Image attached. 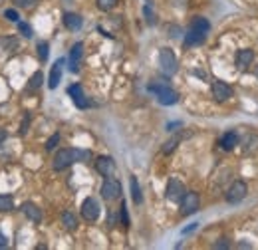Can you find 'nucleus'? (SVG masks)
<instances>
[{
	"instance_id": "0eeeda50",
	"label": "nucleus",
	"mask_w": 258,
	"mask_h": 250,
	"mask_svg": "<svg viewBox=\"0 0 258 250\" xmlns=\"http://www.w3.org/2000/svg\"><path fill=\"white\" fill-rule=\"evenodd\" d=\"M82 54H84V44L82 42H76L70 50V58H68V70L72 74H78L80 72V62H82Z\"/></svg>"
},
{
	"instance_id": "72a5a7b5",
	"label": "nucleus",
	"mask_w": 258,
	"mask_h": 250,
	"mask_svg": "<svg viewBox=\"0 0 258 250\" xmlns=\"http://www.w3.org/2000/svg\"><path fill=\"white\" fill-rule=\"evenodd\" d=\"M28 123H30V115H26V117H24V123L20 125V135H26V131H28Z\"/></svg>"
},
{
	"instance_id": "e433bc0d",
	"label": "nucleus",
	"mask_w": 258,
	"mask_h": 250,
	"mask_svg": "<svg viewBox=\"0 0 258 250\" xmlns=\"http://www.w3.org/2000/svg\"><path fill=\"white\" fill-rule=\"evenodd\" d=\"M175 127H181V123H179V121H175V123H169V125H167V131H175Z\"/></svg>"
},
{
	"instance_id": "c85d7f7f",
	"label": "nucleus",
	"mask_w": 258,
	"mask_h": 250,
	"mask_svg": "<svg viewBox=\"0 0 258 250\" xmlns=\"http://www.w3.org/2000/svg\"><path fill=\"white\" fill-rule=\"evenodd\" d=\"M143 14H145L147 24H155V14H153V10L149 6H143Z\"/></svg>"
},
{
	"instance_id": "39448f33",
	"label": "nucleus",
	"mask_w": 258,
	"mask_h": 250,
	"mask_svg": "<svg viewBox=\"0 0 258 250\" xmlns=\"http://www.w3.org/2000/svg\"><path fill=\"white\" fill-rule=\"evenodd\" d=\"M185 185L179 181V179H169L167 183V191H165V197L171 201V203H181L183 197H185Z\"/></svg>"
},
{
	"instance_id": "f8f14e48",
	"label": "nucleus",
	"mask_w": 258,
	"mask_h": 250,
	"mask_svg": "<svg viewBox=\"0 0 258 250\" xmlns=\"http://www.w3.org/2000/svg\"><path fill=\"white\" fill-rule=\"evenodd\" d=\"M205 40H207V34H205V32H199V30L189 28L187 34H185L183 46H185V48H195V46H201Z\"/></svg>"
},
{
	"instance_id": "c9c22d12",
	"label": "nucleus",
	"mask_w": 258,
	"mask_h": 250,
	"mask_svg": "<svg viewBox=\"0 0 258 250\" xmlns=\"http://www.w3.org/2000/svg\"><path fill=\"white\" fill-rule=\"evenodd\" d=\"M4 247H8V239H6V237L0 233V249H4Z\"/></svg>"
},
{
	"instance_id": "20e7f679",
	"label": "nucleus",
	"mask_w": 258,
	"mask_h": 250,
	"mask_svg": "<svg viewBox=\"0 0 258 250\" xmlns=\"http://www.w3.org/2000/svg\"><path fill=\"white\" fill-rule=\"evenodd\" d=\"M102 197L106 201H116L122 197V183L114 177H106L104 185H102Z\"/></svg>"
},
{
	"instance_id": "393cba45",
	"label": "nucleus",
	"mask_w": 258,
	"mask_h": 250,
	"mask_svg": "<svg viewBox=\"0 0 258 250\" xmlns=\"http://www.w3.org/2000/svg\"><path fill=\"white\" fill-rule=\"evenodd\" d=\"M179 141H181V137L177 135V137H173V139H169L165 145H163V153H173L175 151V147L179 145Z\"/></svg>"
},
{
	"instance_id": "4468645a",
	"label": "nucleus",
	"mask_w": 258,
	"mask_h": 250,
	"mask_svg": "<svg viewBox=\"0 0 258 250\" xmlns=\"http://www.w3.org/2000/svg\"><path fill=\"white\" fill-rule=\"evenodd\" d=\"M64 58H60L54 66H52V70H50V80H48V87L50 89H56L58 87V83H60V80H62V72H64Z\"/></svg>"
},
{
	"instance_id": "412c9836",
	"label": "nucleus",
	"mask_w": 258,
	"mask_h": 250,
	"mask_svg": "<svg viewBox=\"0 0 258 250\" xmlns=\"http://www.w3.org/2000/svg\"><path fill=\"white\" fill-rule=\"evenodd\" d=\"M62 225H64L68 231H76V229H78V219H76V215L70 213V211H66V213L62 215Z\"/></svg>"
},
{
	"instance_id": "6ab92c4d",
	"label": "nucleus",
	"mask_w": 258,
	"mask_h": 250,
	"mask_svg": "<svg viewBox=\"0 0 258 250\" xmlns=\"http://www.w3.org/2000/svg\"><path fill=\"white\" fill-rule=\"evenodd\" d=\"M189 28H193V30H199V32H205V34H209V30H211V24H209V20L207 18H203V16H195L193 20H191V26Z\"/></svg>"
},
{
	"instance_id": "c756f323",
	"label": "nucleus",
	"mask_w": 258,
	"mask_h": 250,
	"mask_svg": "<svg viewBox=\"0 0 258 250\" xmlns=\"http://www.w3.org/2000/svg\"><path fill=\"white\" fill-rule=\"evenodd\" d=\"M4 18H6V20H10V22H20V20H18L20 16H18V12H16V10H4Z\"/></svg>"
},
{
	"instance_id": "f3484780",
	"label": "nucleus",
	"mask_w": 258,
	"mask_h": 250,
	"mask_svg": "<svg viewBox=\"0 0 258 250\" xmlns=\"http://www.w3.org/2000/svg\"><path fill=\"white\" fill-rule=\"evenodd\" d=\"M22 213H24L32 223H40V221H42V211H40L34 203H24V205H22Z\"/></svg>"
},
{
	"instance_id": "9b49d317",
	"label": "nucleus",
	"mask_w": 258,
	"mask_h": 250,
	"mask_svg": "<svg viewBox=\"0 0 258 250\" xmlns=\"http://www.w3.org/2000/svg\"><path fill=\"white\" fill-rule=\"evenodd\" d=\"M68 95L72 97V101H74L76 107H80V109H86V107L90 105V101H88V97H86V93H84V89H82L80 83L70 85V87H68Z\"/></svg>"
},
{
	"instance_id": "1a4fd4ad",
	"label": "nucleus",
	"mask_w": 258,
	"mask_h": 250,
	"mask_svg": "<svg viewBox=\"0 0 258 250\" xmlns=\"http://www.w3.org/2000/svg\"><path fill=\"white\" fill-rule=\"evenodd\" d=\"M211 91H213V97H215L219 103L227 101V99L233 95L231 85H229V83H225V82H221V80H217V82H213V83H211Z\"/></svg>"
},
{
	"instance_id": "423d86ee",
	"label": "nucleus",
	"mask_w": 258,
	"mask_h": 250,
	"mask_svg": "<svg viewBox=\"0 0 258 250\" xmlns=\"http://www.w3.org/2000/svg\"><path fill=\"white\" fill-rule=\"evenodd\" d=\"M82 217L88 221V223H94L100 219V205L96 199L88 197L84 203H82Z\"/></svg>"
},
{
	"instance_id": "a211bd4d",
	"label": "nucleus",
	"mask_w": 258,
	"mask_h": 250,
	"mask_svg": "<svg viewBox=\"0 0 258 250\" xmlns=\"http://www.w3.org/2000/svg\"><path fill=\"white\" fill-rule=\"evenodd\" d=\"M237 145H239V135H237L235 131H229V133H225V135L221 137V147H223L225 151H233Z\"/></svg>"
},
{
	"instance_id": "ddd939ff",
	"label": "nucleus",
	"mask_w": 258,
	"mask_h": 250,
	"mask_svg": "<svg viewBox=\"0 0 258 250\" xmlns=\"http://www.w3.org/2000/svg\"><path fill=\"white\" fill-rule=\"evenodd\" d=\"M96 169L104 177H114L116 175V161L112 157H100L96 161Z\"/></svg>"
},
{
	"instance_id": "9d476101",
	"label": "nucleus",
	"mask_w": 258,
	"mask_h": 250,
	"mask_svg": "<svg viewBox=\"0 0 258 250\" xmlns=\"http://www.w3.org/2000/svg\"><path fill=\"white\" fill-rule=\"evenodd\" d=\"M245 197H247V183L245 181H235L231 185L229 193H227V201L235 205V203H241Z\"/></svg>"
},
{
	"instance_id": "a878e982",
	"label": "nucleus",
	"mask_w": 258,
	"mask_h": 250,
	"mask_svg": "<svg viewBox=\"0 0 258 250\" xmlns=\"http://www.w3.org/2000/svg\"><path fill=\"white\" fill-rule=\"evenodd\" d=\"M18 30H20V34H22L24 38H32V36H34L32 28H30L26 22H18Z\"/></svg>"
},
{
	"instance_id": "f03ea898",
	"label": "nucleus",
	"mask_w": 258,
	"mask_h": 250,
	"mask_svg": "<svg viewBox=\"0 0 258 250\" xmlns=\"http://www.w3.org/2000/svg\"><path fill=\"white\" fill-rule=\"evenodd\" d=\"M147 89L157 95V101L161 105H175L179 101V93L175 89H171L167 83H149Z\"/></svg>"
},
{
	"instance_id": "aec40b11",
	"label": "nucleus",
	"mask_w": 258,
	"mask_h": 250,
	"mask_svg": "<svg viewBox=\"0 0 258 250\" xmlns=\"http://www.w3.org/2000/svg\"><path fill=\"white\" fill-rule=\"evenodd\" d=\"M129 187H131V199H133V203L135 205H141L143 203V195H141V189H139V183H137L135 177L129 179Z\"/></svg>"
},
{
	"instance_id": "dca6fc26",
	"label": "nucleus",
	"mask_w": 258,
	"mask_h": 250,
	"mask_svg": "<svg viewBox=\"0 0 258 250\" xmlns=\"http://www.w3.org/2000/svg\"><path fill=\"white\" fill-rule=\"evenodd\" d=\"M82 24H84V20H82V16L80 14H74V12H66L64 14V26L68 28V30H80L82 28Z\"/></svg>"
},
{
	"instance_id": "2f4dec72",
	"label": "nucleus",
	"mask_w": 258,
	"mask_h": 250,
	"mask_svg": "<svg viewBox=\"0 0 258 250\" xmlns=\"http://www.w3.org/2000/svg\"><path fill=\"white\" fill-rule=\"evenodd\" d=\"M229 247H231L229 239H221L219 243H215V245H213V249H229Z\"/></svg>"
},
{
	"instance_id": "4be33fe9",
	"label": "nucleus",
	"mask_w": 258,
	"mask_h": 250,
	"mask_svg": "<svg viewBox=\"0 0 258 250\" xmlns=\"http://www.w3.org/2000/svg\"><path fill=\"white\" fill-rule=\"evenodd\" d=\"M42 82H44V76H42V72L38 70V72H34L32 74V78H30V82H28V91H36L40 85H42Z\"/></svg>"
},
{
	"instance_id": "5701e85b",
	"label": "nucleus",
	"mask_w": 258,
	"mask_h": 250,
	"mask_svg": "<svg viewBox=\"0 0 258 250\" xmlns=\"http://www.w3.org/2000/svg\"><path fill=\"white\" fill-rule=\"evenodd\" d=\"M14 209V199L10 195H0V213H8Z\"/></svg>"
},
{
	"instance_id": "b1692460",
	"label": "nucleus",
	"mask_w": 258,
	"mask_h": 250,
	"mask_svg": "<svg viewBox=\"0 0 258 250\" xmlns=\"http://www.w3.org/2000/svg\"><path fill=\"white\" fill-rule=\"evenodd\" d=\"M48 42H38V46H36V50H38V58L42 60V62H46L48 60Z\"/></svg>"
},
{
	"instance_id": "2eb2a0df",
	"label": "nucleus",
	"mask_w": 258,
	"mask_h": 250,
	"mask_svg": "<svg viewBox=\"0 0 258 250\" xmlns=\"http://www.w3.org/2000/svg\"><path fill=\"white\" fill-rule=\"evenodd\" d=\"M253 62H255V50L243 48V50L237 52V68H239V70H247Z\"/></svg>"
},
{
	"instance_id": "bb28decb",
	"label": "nucleus",
	"mask_w": 258,
	"mask_h": 250,
	"mask_svg": "<svg viewBox=\"0 0 258 250\" xmlns=\"http://www.w3.org/2000/svg\"><path fill=\"white\" fill-rule=\"evenodd\" d=\"M116 4H118V0H98V8H100V10H104V12L112 10Z\"/></svg>"
},
{
	"instance_id": "473e14b6",
	"label": "nucleus",
	"mask_w": 258,
	"mask_h": 250,
	"mask_svg": "<svg viewBox=\"0 0 258 250\" xmlns=\"http://www.w3.org/2000/svg\"><path fill=\"white\" fill-rule=\"evenodd\" d=\"M34 2H36V0H14V4H16V6H22V8H30Z\"/></svg>"
},
{
	"instance_id": "cd10ccee",
	"label": "nucleus",
	"mask_w": 258,
	"mask_h": 250,
	"mask_svg": "<svg viewBox=\"0 0 258 250\" xmlns=\"http://www.w3.org/2000/svg\"><path fill=\"white\" fill-rule=\"evenodd\" d=\"M58 143H60V135H58V133H54V135H52V137L46 141V149H48V151H52V149H54Z\"/></svg>"
},
{
	"instance_id": "7ed1b4c3",
	"label": "nucleus",
	"mask_w": 258,
	"mask_h": 250,
	"mask_svg": "<svg viewBox=\"0 0 258 250\" xmlns=\"http://www.w3.org/2000/svg\"><path fill=\"white\" fill-rule=\"evenodd\" d=\"M159 66H161V72L165 74V76H173V74H177V58H175V54H173V50H169V48H161L159 50Z\"/></svg>"
},
{
	"instance_id": "f257e3e1",
	"label": "nucleus",
	"mask_w": 258,
	"mask_h": 250,
	"mask_svg": "<svg viewBox=\"0 0 258 250\" xmlns=\"http://www.w3.org/2000/svg\"><path fill=\"white\" fill-rule=\"evenodd\" d=\"M90 157H92V151H86V149H60L52 161V167L54 171H64L78 161H88Z\"/></svg>"
},
{
	"instance_id": "f704fd0d",
	"label": "nucleus",
	"mask_w": 258,
	"mask_h": 250,
	"mask_svg": "<svg viewBox=\"0 0 258 250\" xmlns=\"http://www.w3.org/2000/svg\"><path fill=\"white\" fill-rule=\"evenodd\" d=\"M197 227H199V223H193V225H189L187 229H183V231H181V235H189V233H193Z\"/></svg>"
},
{
	"instance_id": "58836bf2",
	"label": "nucleus",
	"mask_w": 258,
	"mask_h": 250,
	"mask_svg": "<svg viewBox=\"0 0 258 250\" xmlns=\"http://www.w3.org/2000/svg\"><path fill=\"white\" fill-rule=\"evenodd\" d=\"M0 2H2V0H0Z\"/></svg>"
},
{
	"instance_id": "6e6552de",
	"label": "nucleus",
	"mask_w": 258,
	"mask_h": 250,
	"mask_svg": "<svg viewBox=\"0 0 258 250\" xmlns=\"http://www.w3.org/2000/svg\"><path fill=\"white\" fill-rule=\"evenodd\" d=\"M199 211V195L197 193H185L183 201H181V215L189 217L195 215Z\"/></svg>"
},
{
	"instance_id": "7c9ffc66",
	"label": "nucleus",
	"mask_w": 258,
	"mask_h": 250,
	"mask_svg": "<svg viewBox=\"0 0 258 250\" xmlns=\"http://www.w3.org/2000/svg\"><path fill=\"white\" fill-rule=\"evenodd\" d=\"M122 221H124V225L126 227H129V217H128V207H126V203H122Z\"/></svg>"
},
{
	"instance_id": "4c0bfd02",
	"label": "nucleus",
	"mask_w": 258,
	"mask_h": 250,
	"mask_svg": "<svg viewBox=\"0 0 258 250\" xmlns=\"http://www.w3.org/2000/svg\"><path fill=\"white\" fill-rule=\"evenodd\" d=\"M6 137H8L6 129H2V127H0V143H2V141H6Z\"/></svg>"
}]
</instances>
